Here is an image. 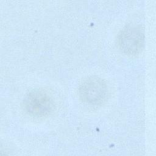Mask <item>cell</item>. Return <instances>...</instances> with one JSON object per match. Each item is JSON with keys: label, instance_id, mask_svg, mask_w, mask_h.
<instances>
[{"label": "cell", "instance_id": "obj_1", "mask_svg": "<svg viewBox=\"0 0 156 156\" xmlns=\"http://www.w3.org/2000/svg\"><path fill=\"white\" fill-rule=\"evenodd\" d=\"M22 104L24 111L30 116L35 118L48 116L54 108L52 96L41 88L29 91L24 96Z\"/></svg>", "mask_w": 156, "mask_h": 156}, {"label": "cell", "instance_id": "obj_3", "mask_svg": "<svg viewBox=\"0 0 156 156\" xmlns=\"http://www.w3.org/2000/svg\"><path fill=\"white\" fill-rule=\"evenodd\" d=\"M117 40L122 52L130 55L138 54L144 47V30L140 25L129 24L120 31Z\"/></svg>", "mask_w": 156, "mask_h": 156}, {"label": "cell", "instance_id": "obj_2", "mask_svg": "<svg viewBox=\"0 0 156 156\" xmlns=\"http://www.w3.org/2000/svg\"><path fill=\"white\" fill-rule=\"evenodd\" d=\"M81 101L90 105H99L106 99L108 89L105 82L96 76L85 78L79 87Z\"/></svg>", "mask_w": 156, "mask_h": 156}]
</instances>
